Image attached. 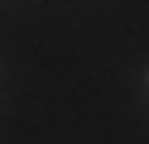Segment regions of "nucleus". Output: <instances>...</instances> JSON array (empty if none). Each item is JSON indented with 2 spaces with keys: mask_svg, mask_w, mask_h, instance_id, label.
<instances>
[{
  "mask_svg": "<svg viewBox=\"0 0 149 144\" xmlns=\"http://www.w3.org/2000/svg\"><path fill=\"white\" fill-rule=\"evenodd\" d=\"M144 86H149V77H144Z\"/></svg>",
  "mask_w": 149,
  "mask_h": 144,
  "instance_id": "nucleus-1",
  "label": "nucleus"
}]
</instances>
